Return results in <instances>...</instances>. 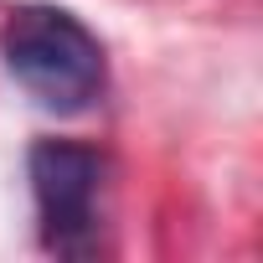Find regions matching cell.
I'll return each instance as SVG.
<instances>
[{"mask_svg":"<svg viewBox=\"0 0 263 263\" xmlns=\"http://www.w3.org/2000/svg\"><path fill=\"white\" fill-rule=\"evenodd\" d=\"M6 72L52 114H83L103 93V47L98 36L57 6H21L0 31Z\"/></svg>","mask_w":263,"mask_h":263,"instance_id":"6da1fadb","label":"cell"},{"mask_svg":"<svg viewBox=\"0 0 263 263\" xmlns=\"http://www.w3.org/2000/svg\"><path fill=\"white\" fill-rule=\"evenodd\" d=\"M42 242L62 258H83L98 248V186H103V155L72 140H36L26 155Z\"/></svg>","mask_w":263,"mask_h":263,"instance_id":"7a4b0ae2","label":"cell"}]
</instances>
